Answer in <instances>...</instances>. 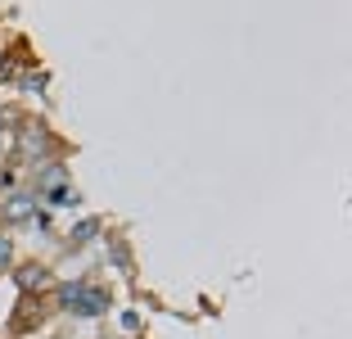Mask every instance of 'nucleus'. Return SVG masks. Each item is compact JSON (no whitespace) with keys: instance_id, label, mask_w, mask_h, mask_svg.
<instances>
[{"instance_id":"nucleus-3","label":"nucleus","mask_w":352,"mask_h":339,"mask_svg":"<svg viewBox=\"0 0 352 339\" xmlns=\"http://www.w3.org/2000/svg\"><path fill=\"white\" fill-rule=\"evenodd\" d=\"M36 204H41L36 195L19 190V195H10L5 204H0V222H10V226H19V222H32V217H36Z\"/></svg>"},{"instance_id":"nucleus-2","label":"nucleus","mask_w":352,"mask_h":339,"mask_svg":"<svg viewBox=\"0 0 352 339\" xmlns=\"http://www.w3.org/2000/svg\"><path fill=\"white\" fill-rule=\"evenodd\" d=\"M63 303L73 312H82V317H100V312H109V294L95 285H68L63 289Z\"/></svg>"},{"instance_id":"nucleus-5","label":"nucleus","mask_w":352,"mask_h":339,"mask_svg":"<svg viewBox=\"0 0 352 339\" xmlns=\"http://www.w3.org/2000/svg\"><path fill=\"white\" fill-rule=\"evenodd\" d=\"M32 321H41V303H36L32 294H23V303H19V317H14V330L23 335V330H28Z\"/></svg>"},{"instance_id":"nucleus-6","label":"nucleus","mask_w":352,"mask_h":339,"mask_svg":"<svg viewBox=\"0 0 352 339\" xmlns=\"http://www.w3.org/2000/svg\"><path fill=\"white\" fill-rule=\"evenodd\" d=\"M95 231H100V222H82V226L73 231V245H86V240H91Z\"/></svg>"},{"instance_id":"nucleus-1","label":"nucleus","mask_w":352,"mask_h":339,"mask_svg":"<svg viewBox=\"0 0 352 339\" xmlns=\"http://www.w3.org/2000/svg\"><path fill=\"white\" fill-rule=\"evenodd\" d=\"M50 150H54V136L45 132L41 123L19 127V136H14V154L19 158H41V154H50Z\"/></svg>"},{"instance_id":"nucleus-8","label":"nucleus","mask_w":352,"mask_h":339,"mask_svg":"<svg viewBox=\"0 0 352 339\" xmlns=\"http://www.w3.org/2000/svg\"><path fill=\"white\" fill-rule=\"evenodd\" d=\"M5 150H10V136H5V132H0V154H5Z\"/></svg>"},{"instance_id":"nucleus-7","label":"nucleus","mask_w":352,"mask_h":339,"mask_svg":"<svg viewBox=\"0 0 352 339\" xmlns=\"http://www.w3.org/2000/svg\"><path fill=\"white\" fill-rule=\"evenodd\" d=\"M10 258H14V245H10V240H5V236H0V267H5Z\"/></svg>"},{"instance_id":"nucleus-4","label":"nucleus","mask_w":352,"mask_h":339,"mask_svg":"<svg viewBox=\"0 0 352 339\" xmlns=\"http://www.w3.org/2000/svg\"><path fill=\"white\" fill-rule=\"evenodd\" d=\"M14 280H19L23 294H41V289H50V285H54L50 267H41V263H28V267H19V271H14Z\"/></svg>"}]
</instances>
